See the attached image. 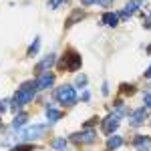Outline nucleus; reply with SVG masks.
<instances>
[{
    "label": "nucleus",
    "instance_id": "obj_8",
    "mask_svg": "<svg viewBox=\"0 0 151 151\" xmlns=\"http://www.w3.org/2000/svg\"><path fill=\"white\" fill-rule=\"evenodd\" d=\"M139 4H141V0H131V2H127V4H125V8L119 12V16H121V18H129L131 14H135V12H137Z\"/></svg>",
    "mask_w": 151,
    "mask_h": 151
},
{
    "label": "nucleus",
    "instance_id": "obj_23",
    "mask_svg": "<svg viewBox=\"0 0 151 151\" xmlns=\"http://www.w3.org/2000/svg\"><path fill=\"white\" fill-rule=\"evenodd\" d=\"M6 103H8V101H0V113H2V111L6 109Z\"/></svg>",
    "mask_w": 151,
    "mask_h": 151
},
{
    "label": "nucleus",
    "instance_id": "obj_3",
    "mask_svg": "<svg viewBox=\"0 0 151 151\" xmlns=\"http://www.w3.org/2000/svg\"><path fill=\"white\" fill-rule=\"evenodd\" d=\"M57 99L63 105H75L77 103V91H75L70 85H63L57 91Z\"/></svg>",
    "mask_w": 151,
    "mask_h": 151
},
{
    "label": "nucleus",
    "instance_id": "obj_16",
    "mask_svg": "<svg viewBox=\"0 0 151 151\" xmlns=\"http://www.w3.org/2000/svg\"><path fill=\"white\" fill-rule=\"evenodd\" d=\"M52 149L67 151V141H65V139H55V141H52Z\"/></svg>",
    "mask_w": 151,
    "mask_h": 151
},
{
    "label": "nucleus",
    "instance_id": "obj_20",
    "mask_svg": "<svg viewBox=\"0 0 151 151\" xmlns=\"http://www.w3.org/2000/svg\"><path fill=\"white\" fill-rule=\"evenodd\" d=\"M65 0H48V8H58V4H63Z\"/></svg>",
    "mask_w": 151,
    "mask_h": 151
},
{
    "label": "nucleus",
    "instance_id": "obj_7",
    "mask_svg": "<svg viewBox=\"0 0 151 151\" xmlns=\"http://www.w3.org/2000/svg\"><path fill=\"white\" fill-rule=\"evenodd\" d=\"M73 141L75 143H93V141H97V133H93V131H83V133L73 135Z\"/></svg>",
    "mask_w": 151,
    "mask_h": 151
},
{
    "label": "nucleus",
    "instance_id": "obj_6",
    "mask_svg": "<svg viewBox=\"0 0 151 151\" xmlns=\"http://www.w3.org/2000/svg\"><path fill=\"white\" fill-rule=\"evenodd\" d=\"M35 83H36V89H48L55 83V75L52 73H40Z\"/></svg>",
    "mask_w": 151,
    "mask_h": 151
},
{
    "label": "nucleus",
    "instance_id": "obj_5",
    "mask_svg": "<svg viewBox=\"0 0 151 151\" xmlns=\"http://www.w3.org/2000/svg\"><path fill=\"white\" fill-rule=\"evenodd\" d=\"M121 115H123V109H121V105H119V111H117V113H113V115H109L107 119H105L103 129H105V133H107V135H111V133H113V131L117 129V125H119V119H121Z\"/></svg>",
    "mask_w": 151,
    "mask_h": 151
},
{
    "label": "nucleus",
    "instance_id": "obj_18",
    "mask_svg": "<svg viewBox=\"0 0 151 151\" xmlns=\"http://www.w3.org/2000/svg\"><path fill=\"white\" fill-rule=\"evenodd\" d=\"M77 18H83V12H81V10H77V12H75V14H73V16L69 18V20H67V24H73L75 20H77Z\"/></svg>",
    "mask_w": 151,
    "mask_h": 151
},
{
    "label": "nucleus",
    "instance_id": "obj_1",
    "mask_svg": "<svg viewBox=\"0 0 151 151\" xmlns=\"http://www.w3.org/2000/svg\"><path fill=\"white\" fill-rule=\"evenodd\" d=\"M35 93H36V83H24L22 87L16 91L14 99H12V109L16 111L18 107L30 103V101L35 99Z\"/></svg>",
    "mask_w": 151,
    "mask_h": 151
},
{
    "label": "nucleus",
    "instance_id": "obj_12",
    "mask_svg": "<svg viewBox=\"0 0 151 151\" xmlns=\"http://www.w3.org/2000/svg\"><path fill=\"white\" fill-rule=\"evenodd\" d=\"M103 22L109 24V26H117V22H119V14H115V12H105L103 14Z\"/></svg>",
    "mask_w": 151,
    "mask_h": 151
},
{
    "label": "nucleus",
    "instance_id": "obj_14",
    "mask_svg": "<svg viewBox=\"0 0 151 151\" xmlns=\"http://www.w3.org/2000/svg\"><path fill=\"white\" fill-rule=\"evenodd\" d=\"M121 145H123V139H121L119 135H113L111 139L107 141V147H109V149H119Z\"/></svg>",
    "mask_w": 151,
    "mask_h": 151
},
{
    "label": "nucleus",
    "instance_id": "obj_17",
    "mask_svg": "<svg viewBox=\"0 0 151 151\" xmlns=\"http://www.w3.org/2000/svg\"><path fill=\"white\" fill-rule=\"evenodd\" d=\"M38 47H40V40H38V38H35L32 47L28 48V57H32V55H36V52H38Z\"/></svg>",
    "mask_w": 151,
    "mask_h": 151
},
{
    "label": "nucleus",
    "instance_id": "obj_4",
    "mask_svg": "<svg viewBox=\"0 0 151 151\" xmlns=\"http://www.w3.org/2000/svg\"><path fill=\"white\" fill-rule=\"evenodd\" d=\"M47 131V125H32V127L24 129L20 133V139L22 141H35V139H40Z\"/></svg>",
    "mask_w": 151,
    "mask_h": 151
},
{
    "label": "nucleus",
    "instance_id": "obj_11",
    "mask_svg": "<svg viewBox=\"0 0 151 151\" xmlns=\"http://www.w3.org/2000/svg\"><path fill=\"white\" fill-rule=\"evenodd\" d=\"M145 117H147V111H145V107H143V109H137V111L131 115V125H141V123L145 121Z\"/></svg>",
    "mask_w": 151,
    "mask_h": 151
},
{
    "label": "nucleus",
    "instance_id": "obj_21",
    "mask_svg": "<svg viewBox=\"0 0 151 151\" xmlns=\"http://www.w3.org/2000/svg\"><path fill=\"white\" fill-rule=\"evenodd\" d=\"M85 83H87V77L85 75H79L77 77V85H85Z\"/></svg>",
    "mask_w": 151,
    "mask_h": 151
},
{
    "label": "nucleus",
    "instance_id": "obj_15",
    "mask_svg": "<svg viewBox=\"0 0 151 151\" xmlns=\"http://www.w3.org/2000/svg\"><path fill=\"white\" fill-rule=\"evenodd\" d=\"M24 123H26V115H24V113H20V115L14 117V121H12V127L18 129V127H22Z\"/></svg>",
    "mask_w": 151,
    "mask_h": 151
},
{
    "label": "nucleus",
    "instance_id": "obj_22",
    "mask_svg": "<svg viewBox=\"0 0 151 151\" xmlns=\"http://www.w3.org/2000/svg\"><path fill=\"white\" fill-rule=\"evenodd\" d=\"M145 105L151 109V95H145Z\"/></svg>",
    "mask_w": 151,
    "mask_h": 151
},
{
    "label": "nucleus",
    "instance_id": "obj_25",
    "mask_svg": "<svg viewBox=\"0 0 151 151\" xmlns=\"http://www.w3.org/2000/svg\"><path fill=\"white\" fill-rule=\"evenodd\" d=\"M145 77H147V79H151V67L147 70H145Z\"/></svg>",
    "mask_w": 151,
    "mask_h": 151
},
{
    "label": "nucleus",
    "instance_id": "obj_9",
    "mask_svg": "<svg viewBox=\"0 0 151 151\" xmlns=\"http://www.w3.org/2000/svg\"><path fill=\"white\" fill-rule=\"evenodd\" d=\"M135 151H151V139L149 137H145V135H139V137H135Z\"/></svg>",
    "mask_w": 151,
    "mask_h": 151
},
{
    "label": "nucleus",
    "instance_id": "obj_2",
    "mask_svg": "<svg viewBox=\"0 0 151 151\" xmlns=\"http://www.w3.org/2000/svg\"><path fill=\"white\" fill-rule=\"evenodd\" d=\"M60 69L63 70H79L81 69V55H77L75 50H69L63 60H60Z\"/></svg>",
    "mask_w": 151,
    "mask_h": 151
},
{
    "label": "nucleus",
    "instance_id": "obj_19",
    "mask_svg": "<svg viewBox=\"0 0 151 151\" xmlns=\"http://www.w3.org/2000/svg\"><path fill=\"white\" fill-rule=\"evenodd\" d=\"M32 149V145H16V147H12V151H30Z\"/></svg>",
    "mask_w": 151,
    "mask_h": 151
},
{
    "label": "nucleus",
    "instance_id": "obj_26",
    "mask_svg": "<svg viewBox=\"0 0 151 151\" xmlns=\"http://www.w3.org/2000/svg\"><path fill=\"white\" fill-rule=\"evenodd\" d=\"M93 2H99V0H83V4H93Z\"/></svg>",
    "mask_w": 151,
    "mask_h": 151
},
{
    "label": "nucleus",
    "instance_id": "obj_13",
    "mask_svg": "<svg viewBox=\"0 0 151 151\" xmlns=\"http://www.w3.org/2000/svg\"><path fill=\"white\" fill-rule=\"evenodd\" d=\"M47 117H48V121H52V123H55V121H58V119L63 117V113H60L58 109H55L52 105H48V107H47Z\"/></svg>",
    "mask_w": 151,
    "mask_h": 151
},
{
    "label": "nucleus",
    "instance_id": "obj_24",
    "mask_svg": "<svg viewBox=\"0 0 151 151\" xmlns=\"http://www.w3.org/2000/svg\"><path fill=\"white\" fill-rule=\"evenodd\" d=\"M145 28H151V14H149V18L145 20Z\"/></svg>",
    "mask_w": 151,
    "mask_h": 151
},
{
    "label": "nucleus",
    "instance_id": "obj_10",
    "mask_svg": "<svg viewBox=\"0 0 151 151\" xmlns=\"http://www.w3.org/2000/svg\"><path fill=\"white\" fill-rule=\"evenodd\" d=\"M55 60H57V57L55 55H48V57H45L38 65H36V70H38V75L40 73H47V69H50L52 65H55Z\"/></svg>",
    "mask_w": 151,
    "mask_h": 151
}]
</instances>
